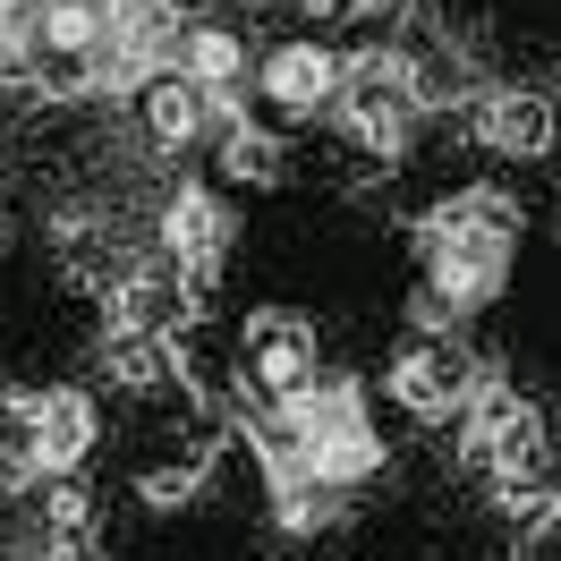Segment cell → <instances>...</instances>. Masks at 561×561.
I'll return each instance as SVG.
<instances>
[{
    "mask_svg": "<svg viewBox=\"0 0 561 561\" xmlns=\"http://www.w3.org/2000/svg\"><path fill=\"white\" fill-rule=\"evenodd\" d=\"M511 239H519V213L502 205V196H459L443 221H434V280L451 289V298H477V289H493V273H502V255H511Z\"/></svg>",
    "mask_w": 561,
    "mask_h": 561,
    "instance_id": "6da1fadb",
    "label": "cell"
},
{
    "mask_svg": "<svg viewBox=\"0 0 561 561\" xmlns=\"http://www.w3.org/2000/svg\"><path fill=\"white\" fill-rule=\"evenodd\" d=\"M391 400L400 409H417V417H451L459 400H468V357L451 341H434V350H409L391 366Z\"/></svg>",
    "mask_w": 561,
    "mask_h": 561,
    "instance_id": "7a4b0ae2",
    "label": "cell"
},
{
    "mask_svg": "<svg viewBox=\"0 0 561 561\" xmlns=\"http://www.w3.org/2000/svg\"><path fill=\"white\" fill-rule=\"evenodd\" d=\"M255 383L273 391L280 409H298V400L316 391V341H307L289 316H264V323H255Z\"/></svg>",
    "mask_w": 561,
    "mask_h": 561,
    "instance_id": "3957f363",
    "label": "cell"
},
{
    "mask_svg": "<svg viewBox=\"0 0 561 561\" xmlns=\"http://www.w3.org/2000/svg\"><path fill=\"white\" fill-rule=\"evenodd\" d=\"M264 94L289 103V111H316L323 94H341V60L323 43H289V51H273V69H264Z\"/></svg>",
    "mask_w": 561,
    "mask_h": 561,
    "instance_id": "277c9868",
    "label": "cell"
},
{
    "mask_svg": "<svg viewBox=\"0 0 561 561\" xmlns=\"http://www.w3.org/2000/svg\"><path fill=\"white\" fill-rule=\"evenodd\" d=\"M111 51H119V60H137V69L171 60V51H179L171 0H111Z\"/></svg>",
    "mask_w": 561,
    "mask_h": 561,
    "instance_id": "5b68a950",
    "label": "cell"
},
{
    "mask_svg": "<svg viewBox=\"0 0 561 561\" xmlns=\"http://www.w3.org/2000/svg\"><path fill=\"white\" fill-rule=\"evenodd\" d=\"M35 43L51 51V60H85V51L103 60L111 51V9H94V0H51V9L35 18Z\"/></svg>",
    "mask_w": 561,
    "mask_h": 561,
    "instance_id": "8992f818",
    "label": "cell"
},
{
    "mask_svg": "<svg viewBox=\"0 0 561 561\" xmlns=\"http://www.w3.org/2000/svg\"><path fill=\"white\" fill-rule=\"evenodd\" d=\"M485 145L493 153H545L553 145V103L545 94H502V103H485Z\"/></svg>",
    "mask_w": 561,
    "mask_h": 561,
    "instance_id": "52a82bcc",
    "label": "cell"
},
{
    "mask_svg": "<svg viewBox=\"0 0 561 561\" xmlns=\"http://www.w3.org/2000/svg\"><path fill=\"white\" fill-rule=\"evenodd\" d=\"M162 239H171V255L187 273L205 280L213 264H221V205H213V196H179L171 221H162Z\"/></svg>",
    "mask_w": 561,
    "mask_h": 561,
    "instance_id": "ba28073f",
    "label": "cell"
},
{
    "mask_svg": "<svg viewBox=\"0 0 561 561\" xmlns=\"http://www.w3.org/2000/svg\"><path fill=\"white\" fill-rule=\"evenodd\" d=\"M85 451H94V409L77 391H51L43 400V468H77Z\"/></svg>",
    "mask_w": 561,
    "mask_h": 561,
    "instance_id": "9c48e42d",
    "label": "cell"
},
{
    "mask_svg": "<svg viewBox=\"0 0 561 561\" xmlns=\"http://www.w3.org/2000/svg\"><path fill=\"white\" fill-rule=\"evenodd\" d=\"M145 128H153L162 145H187L196 128H205V94H196V85H179V77L145 85Z\"/></svg>",
    "mask_w": 561,
    "mask_h": 561,
    "instance_id": "30bf717a",
    "label": "cell"
},
{
    "mask_svg": "<svg viewBox=\"0 0 561 561\" xmlns=\"http://www.w3.org/2000/svg\"><path fill=\"white\" fill-rule=\"evenodd\" d=\"M187 77H196V85H230V77H239V43L230 35H187Z\"/></svg>",
    "mask_w": 561,
    "mask_h": 561,
    "instance_id": "8fae6325",
    "label": "cell"
},
{
    "mask_svg": "<svg viewBox=\"0 0 561 561\" xmlns=\"http://www.w3.org/2000/svg\"><path fill=\"white\" fill-rule=\"evenodd\" d=\"M111 375H119V383H162L171 357L153 350V341H111Z\"/></svg>",
    "mask_w": 561,
    "mask_h": 561,
    "instance_id": "7c38bea8",
    "label": "cell"
},
{
    "mask_svg": "<svg viewBox=\"0 0 561 561\" xmlns=\"http://www.w3.org/2000/svg\"><path fill=\"white\" fill-rule=\"evenodd\" d=\"M230 171L239 179H273V145L255 137V128H239V137H230Z\"/></svg>",
    "mask_w": 561,
    "mask_h": 561,
    "instance_id": "4fadbf2b",
    "label": "cell"
},
{
    "mask_svg": "<svg viewBox=\"0 0 561 561\" xmlns=\"http://www.w3.org/2000/svg\"><path fill=\"white\" fill-rule=\"evenodd\" d=\"M179 493H187V477H179V468H162V477H145V502H179Z\"/></svg>",
    "mask_w": 561,
    "mask_h": 561,
    "instance_id": "5bb4252c",
    "label": "cell"
}]
</instances>
